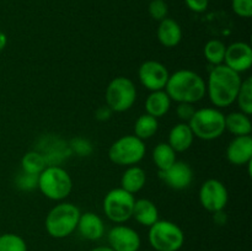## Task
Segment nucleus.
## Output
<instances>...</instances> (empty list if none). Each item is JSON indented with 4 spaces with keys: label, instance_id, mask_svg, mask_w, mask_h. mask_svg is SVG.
I'll return each instance as SVG.
<instances>
[{
    "label": "nucleus",
    "instance_id": "f257e3e1",
    "mask_svg": "<svg viewBox=\"0 0 252 251\" xmlns=\"http://www.w3.org/2000/svg\"><path fill=\"white\" fill-rule=\"evenodd\" d=\"M241 81L240 74L231 70L225 64L216 65L209 73L206 94L217 108L229 107L235 102Z\"/></svg>",
    "mask_w": 252,
    "mask_h": 251
},
{
    "label": "nucleus",
    "instance_id": "f03ea898",
    "mask_svg": "<svg viewBox=\"0 0 252 251\" xmlns=\"http://www.w3.org/2000/svg\"><path fill=\"white\" fill-rule=\"evenodd\" d=\"M164 90L171 101L194 105L206 96V81L196 71L180 69L174 74H170Z\"/></svg>",
    "mask_w": 252,
    "mask_h": 251
},
{
    "label": "nucleus",
    "instance_id": "7ed1b4c3",
    "mask_svg": "<svg viewBox=\"0 0 252 251\" xmlns=\"http://www.w3.org/2000/svg\"><path fill=\"white\" fill-rule=\"evenodd\" d=\"M80 209L70 202H59L48 212L44 220V228L49 236L64 239L76 230Z\"/></svg>",
    "mask_w": 252,
    "mask_h": 251
},
{
    "label": "nucleus",
    "instance_id": "20e7f679",
    "mask_svg": "<svg viewBox=\"0 0 252 251\" xmlns=\"http://www.w3.org/2000/svg\"><path fill=\"white\" fill-rule=\"evenodd\" d=\"M37 188L51 201L62 202L70 194L73 180L69 172L59 165H48L38 175Z\"/></svg>",
    "mask_w": 252,
    "mask_h": 251
},
{
    "label": "nucleus",
    "instance_id": "39448f33",
    "mask_svg": "<svg viewBox=\"0 0 252 251\" xmlns=\"http://www.w3.org/2000/svg\"><path fill=\"white\" fill-rule=\"evenodd\" d=\"M189 126L198 139H218L225 132V115L214 107L199 108L193 113Z\"/></svg>",
    "mask_w": 252,
    "mask_h": 251
},
{
    "label": "nucleus",
    "instance_id": "423d86ee",
    "mask_svg": "<svg viewBox=\"0 0 252 251\" xmlns=\"http://www.w3.org/2000/svg\"><path fill=\"white\" fill-rule=\"evenodd\" d=\"M148 240L155 251H179L185 244V233L171 220H158L149 226Z\"/></svg>",
    "mask_w": 252,
    "mask_h": 251
},
{
    "label": "nucleus",
    "instance_id": "0eeeda50",
    "mask_svg": "<svg viewBox=\"0 0 252 251\" xmlns=\"http://www.w3.org/2000/svg\"><path fill=\"white\" fill-rule=\"evenodd\" d=\"M147 148L144 140L134 134H127L118 138L108 149V157L111 161L120 166L137 165L144 159Z\"/></svg>",
    "mask_w": 252,
    "mask_h": 251
},
{
    "label": "nucleus",
    "instance_id": "6e6552de",
    "mask_svg": "<svg viewBox=\"0 0 252 251\" xmlns=\"http://www.w3.org/2000/svg\"><path fill=\"white\" fill-rule=\"evenodd\" d=\"M106 105L112 112H126L134 105L137 100V88L132 79L117 76L112 79L106 88Z\"/></svg>",
    "mask_w": 252,
    "mask_h": 251
},
{
    "label": "nucleus",
    "instance_id": "1a4fd4ad",
    "mask_svg": "<svg viewBox=\"0 0 252 251\" xmlns=\"http://www.w3.org/2000/svg\"><path fill=\"white\" fill-rule=\"evenodd\" d=\"M134 202V194L129 193L122 187L112 188L103 198L105 216L116 224L126 223L132 218Z\"/></svg>",
    "mask_w": 252,
    "mask_h": 251
},
{
    "label": "nucleus",
    "instance_id": "9d476101",
    "mask_svg": "<svg viewBox=\"0 0 252 251\" xmlns=\"http://www.w3.org/2000/svg\"><path fill=\"white\" fill-rule=\"evenodd\" d=\"M199 202L206 211L211 213L224 211L229 201L225 185L217 179H209L199 188Z\"/></svg>",
    "mask_w": 252,
    "mask_h": 251
},
{
    "label": "nucleus",
    "instance_id": "9b49d317",
    "mask_svg": "<svg viewBox=\"0 0 252 251\" xmlns=\"http://www.w3.org/2000/svg\"><path fill=\"white\" fill-rule=\"evenodd\" d=\"M170 73L166 66L158 61H145L138 69L140 84L150 91L164 90Z\"/></svg>",
    "mask_w": 252,
    "mask_h": 251
},
{
    "label": "nucleus",
    "instance_id": "f8f14e48",
    "mask_svg": "<svg viewBox=\"0 0 252 251\" xmlns=\"http://www.w3.org/2000/svg\"><path fill=\"white\" fill-rule=\"evenodd\" d=\"M107 241L113 251H139L142 244L137 230L125 224H117L111 228L107 234Z\"/></svg>",
    "mask_w": 252,
    "mask_h": 251
},
{
    "label": "nucleus",
    "instance_id": "ddd939ff",
    "mask_svg": "<svg viewBox=\"0 0 252 251\" xmlns=\"http://www.w3.org/2000/svg\"><path fill=\"white\" fill-rule=\"evenodd\" d=\"M236 73H244L252 65V48L246 42H234L225 49L224 63Z\"/></svg>",
    "mask_w": 252,
    "mask_h": 251
},
{
    "label": "nucleus",
    "instance_id": "4468645a",
    "mask_svg": "<svg viewBox=\"0 0 252 251\" xmlns=\"http://www.w3.org/2000/svg\"><path fill=\"white\" fill-rule=\"evenodd\" d=\"M159 177L172 189L181 191L191 186L193 181V171L185 161H175L164 171H159Z\"/></svg>",
    "mask_w": 252,
    "mask_h": 251
},
{
    "label": "nucleus",
    "instance_id": "2eb2a0df",
    "mask_svg": "<svg viewBox=\"0 0 252 251\" xmlns=\"http://www.w3.org/2000/svg\"><path fill=\"white\" fill-rule=\"evenodd\" d=\"M226 159L236 166L250 164L252 161L251 135H239L234 138L226 148Z\"/></svg>",
    "mask_w": 252,
    "mask_h": 251
},
{
    "label": "nucleus",
    "instance_id": "dca6fc26",
    "mask_svg": "<svg viewBox=\"0 0 252 251\" xmlns=\"http://www.w3.org/2000/svg\"><path fill=\"white\" fill-rule=\"evenodd\" d=\"M76 230L86 240L97 241L105 235V223L102 218L94 212L80 214Z\"/></svg>",
    "mask_w": 252,
    "mask_h": 251
},
{
    "label": "nucleus",
    "instance_id": "f3484780",
    "mask_svg": "<svg viewBox=\"0 0 252 251\" xmlns=\"http://www.w3.org/2000/svg\"><path fill=\"white\" fill-rule=\"evenodd\" d=\"M159 22L157 36L160 43L166 48H174L179 46L182 39V30L179 22L170 17H165Z\"/></svg>",
    "mask_w": 252,
    "mask_h": 251
},
{
    "label": "nucleus",
    "instance_id": "a211bd4d",
    "mask_svg": "<svg viewBox=\"0 0 252 251\" xmlns=\"http://www.w3.org/2000/svg\"><path fill=\"white\" fill-rule=\"evenodd\" d=\"M194 135L189 128V123H177L170 129L167 144L176 153H184L192 147Z\"/></svg>",
    "mask_w": 252,
    "mask_h": 251
},
{
    "label": "nucleus",
    "instance_id": "6ab92c4d",
    "mask_svg": "<svg viewBox=\"0 0 252 251\" xmlns=\"http://www.w3.org/2000/svg\"><path fill=\"white\" fill-rule=\"evenodd\" d=\"M132 217L140 225L149 228L155 221L159 220V211H158V207L155 206L154 202L150 201V199H135Z\"/></svg>",
    "mask_w": 252,
    "mask_h": 251
},
{
    "label": "nucleus",
    "instance_id": "aec40b11",
    "mask_svg": "<svg viewBox=\"0 0 252 251\" xmlns=\"http://www.w3.org/2000/svg\"><path fill=\"white\" fill-rule=\"evenodd\" d=\"M171 106V98L165 90L152 91L145 100V111L148 115L155 118H161L169 112Z\"/></svg>",
    "mask_w": 252,
    "mask_h": 251
},
{
    "label": "nucleus",
    "instance_id": "412c9836",
    "mask_svg": "<svg viewBox=\"0 0 252 251\" xmlns=\"http://www.w3.org/2000/svg\"><path fill=\"white\" fill-rule=\"evenodd\" d=\"M145 182H147V174H145L144 169L138 165L128 166L121 177V187L132 194L143 189Z\"/></svg>",
    "mask_w": 252,
    "mask_h": 251
},
{
    "label": "nucleus",
    "instance_id": "4be33fe9",
    "mask_svg": "<svg viewBox=\"0 0 252 251\" xmlns=\"http://www.w3.org/2000/svg\"><path fill=\"white\" fill-rule=\"evenodd\" d=\"M225 130L230 132L235 137L250 135L252 132V123L250 116L243 112H231L225 116Z\"/></svg>",
    "mask_w": 252,
    "mask_h": 251
},
{
    "label": "nucleus",
    "instance_id": "5701e85b",
    "mask_svg": "<svg viewBox=\"0 0 252 251\" xmlns=\"http://www.w3.org/2000/svg\"><path fill=\"white\" fill-rule=\"evenodd\" d=\"M158 129H159L158 118L153 117L148 113L140 115L134 123V135L142 140H147L154 137Z\"/></svg>",
    "mask_w": 252,
    "mask_h": 251
},
{
    "label": "nucleus",
    "instance_id": "b1692460",
    "mask_svg": "<svg viewBox=\"0 0 252 251\" xmlns=\"http://www.w3.org/2000/svg\"><path fill=\"white\" fill-rule=\"evenodd\" d=\"M153 161L159 171H164L176 161V152L167 143H159L153 150Z\"/></svg>",
    "mask_w": 252,
    "mask_h": 251
},
{
    "label": "nucleus",
    "instance_id": "393cba45",
    "mask_svg": "<svg viewBox=\"0 0 252 251\" xmlns=\"http://www.w3.org/2000/svg\"><path fill=\"white\" fill-rule=\"evenodd\" d=\"M47 166L43 154L36 150L26 153L21 159V171L38 176Z\"/></svg>",
    "mask_w": 252,
    "mask_h": 251
},
{
    "label": "nucleus",
    "instance_id": "a878e982",
    "mask_svg": "<svg viewBox=\"0 0 252 251\" xmlns=\"http://www.w3.org/2000/svg\"><path fill=\"white\" fill-rule=\"evenodd\" d=\"M226 46L220 39H209L203 48V54L209 64L213 66L224 63Z\"/></svg>",
    "mask_w": 252,
    "mask_h": 251
},
{
    "label": "nucleus",
    "instance_id": "bb28decb",
    "mask_svg": "<svg viewBox=\"0 0 252 251\" xmlns=\"http://www.w3.org/2000/svg\"><path fill=\"white\" fill-rule=\"evenodd\" d=\"M236 102L240 112L250 116L252 113V79L249 76L245 80L241 81L240 89H239Z\"/></svg>",
    "mask_w": 252,
    "mask_h": 251
},
{
    "label": "nucleus",
    "instance_id": "cd10ccee",
    "mask_svg": "<svg viewBox=\"0 0 252 251\" xmlns=\"http://www.w3.org/2000/svg\"><path fill=\"white\" fill-rule=\"evenodd\" d=\"M0 251H27V244L17 234L4 233L0 235Z\"/></svg>",
    "mask_w": 252,
    "mask_h": 251
},
{
    "label": "nucleus",
    "instance_id": "c85d7f7f",
    "mask_svg": "<svg viewBox=\"0 0 252 251\" xmlns=\"http://www.w3.org/2000/svg\"><path fill=\"white\" fill-rule=\"evenodd\" d=\"M69 149L71 153H75L78 157H89L93 153V144L85 138H74L70 142Z\"/></svg>",
    "mask_w": 252,
    "mask_h": 251
},
{
    "label": "nucleus",
    "instance_id": "c756f323",
    "mask_svg": "<svg viewBox=\"0 0 252 251\" xmlns=\"http://www.w3.org/2000/svg\"><path fill=\"white\" fill-rule=\"evenodd\" d=\"M149 15L157 21H161L169 14V6L164 0H152L149 4Z\"/></svg>",
    "mask_w": 252,
    "mask_h": 251
},
{
    "label": "nucleus",
    "instance_id": "7c9ffc66",
    "mask_svg": "<svg viewBox=\"0 0 252 251\" xmlns=\"http://www.w3.org/2000/svg\"><path fill=\"white\" fill-rule=\"evenodd\" d=\"M37 180H38V176L36 175L21 171L16 177V186L21 191H32V189L37 188Z\"/></svg>",
    "mask_w": 252,
    "mask_h": 251
},
{
    "label": "nucleus",
    "instance_id": "2f4dec72",
    "mask_svg": "<svg viewBox=\"0 0 252 251\" xmlns=\"http://www.w3.org/2000/svg\"><path fill=\"white\" fill-rule=\"evenodd\" d=\"M231 6L238 16L245 19L252 16V0H233Z\"/></svg>",
    "mask_w": 252,
    "mask_h": 251
},
{
    "label": "nucleus",
    "instance_id": "473e14b6",
    "mask_svg": "<svg viewBox=\"0 0 252 251\" xmlns=\"http://www.w3.org/2000/svg\"><path fill=\"white\" fill-rule=\"evenodd\" d=\"M194 112H196V108H194L193 103L181 102V103H179L176 107L177 117H179L180 120L185 123L189 122V120H191Z\"/></svg>",
    "mask_w": 252,
    "mask_h": 251
},
{
    "label": "nucleus",
    "instance_id": "72a5a7b5",
    "mask_svg": "<svg viewBox=\"0 0 252 251\" xmlns=\"http://www.w3.org/2000/svg\"><path fill=\"white\" fill-rule=\"evenodd\" d=\"M187 7L193 12H203L208 7V0H185Z\"/></svg>",
    "mask_w": 252,
    "mask_h": 251
},
{
    "label": "nucleus",
    "instance_id": "f704fd0d",
    "mask_svg": "<svg viewBox=\"0 0 252 251\" xmlns=\"http://www.w3.org/2000/svg\"><path fill=\"white\" fill-rule=\"evenodd\" d=\"M112 113H113L112 110H111L107 105L101 106V107H98L97 110H96L95 117H96V120H98V121H107V120H110L111 116H112Z\"/></svg>",
    "mask_w": 252,
    "mask_h": 251
},
{
    "label": "nucleus",
    "instance_id": "c9c22d12",
    "mask_svg": "<svg viewBox=\"0 0 252 251\" xmlns=\"http://www.w3.org/2000/svg\"><path fill=\"white\" fill-rule=\"evenodd\" d=\"M213 220L218 225H225L226 221H228V216H226L224 211L216 212V213H213Z\"/></svg>",
    "mask_w": 252,
    "mask_h": 251
},
{
    "label": "nucleus",
    "instance_id": "e433bc0d",
    "mask_svg": "<svg viewBox=\"0 0 252 251\" xmlns=\"http://www.w3.org/2000/svg\"><path fill=\"white\" fill-rule=\"evenodd\" d=\"M6 44H7L6 33H4V32L0 31V52L4 51L5 47H6Z\"/></svg>",
    "mask_w": 252,
    "mask_h": 251
},
{
    "label": "nucleus",
    "instance_id": "4c0bfd02",
    "mask_svg": "<svg viewBox=\"0 0 252 251\" xmlns=\"http://www.w3.org/2000/svg\"><path fill=\"white\" fill-rule=\"evenodd\" d=\"M90 251H113L110 246H97L95 249H91Z\"/></svg>",
    "mask_w": 252,
    "mask_h": 251
}]
</instances>
